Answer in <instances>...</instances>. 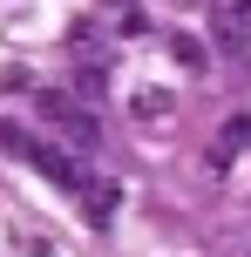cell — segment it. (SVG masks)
I'll return each mask as SVG.
<instances>
[{
  "label": "cell",
  "mask_w": 251,
  "mask_h": 257,
  "mask_svg": "<svg viewBox=\"0 0 251 257\" xmlns=\"http://www.w3.org/2000/svg\"><path fill=\"white\" fill-rule=\"evenodd\" d=\"M34 108H41V122L68 128V142H75V149H89V142L102 136V128H95V115H89V108H81L68 88H41V95H34Z\"/></svg>",
  "instance_id": "1"
},
{
  "label": "cell",
  "mask_w": 251,
  "mask_h": 257,
  "mask_svg": "<svg viewBox=\"0 0 251 257\" xmlns=\"http://www.w3.org/2000/svg\"><path fill=\"white\" fill-rule=\"evenodd\" d=\"M27 163H34V169H41V176H48V183H54V190H68V196H89V183H95V176H89V169H81V163H75V156H68V149H61V142H34V156H27Z\"/></svg>",
  "instance_id": "2"
},
{
  "label": "cell",
  "mask_w": 251,
  "mask_h": 257,
  "mask_svg": "<svg viewBox=\"0 0 251 257\" xmlns=\"http://www.w3.org/2000/svg\"><path fill=\"white\" fill-rule=\"evenodd\" d=\"M244 149H251V115H231V122L211 136V156H204V163H211V169H231Z\"/></svg>",
  "instance_id": "3"
},
{
  "label": "cell",
  "mask_w": 251,
  "mask_h": 257,
  "mask_svg": "<svg viewBox=\"0 0 251 257\" xmlns=\"http://www.w3.org/2000/svg\"><path fill=\"white\" fill-rule=\"evenodd\" d=\"M116 203H122V190H116V183H95V190L81 196V217H89L95 230H109V223H116Z\"/></svg>",
  "instance_id": "4"
},
{
  "label": "cell",
  "mask_w": 251,
  "mask_h": 257,
  "mask_svg": "<svg viewBox=\"0 0 251 257\" xmlns=\"http://www.w3.org/2000/svg\"><path fill=\"white\" fill-rule=\"evenodd\" d=\"M211 34H217V48H224V54H251V27H244V21L211 14Z\"/></svg>",
  "instance_id": "5"
},
{
  "label": "cell",
  "mask_w": 251,
  "mask_h": 257,
  "mask_svg": "<svg viewBox=\"0 0 251 257\" xmlns=\"http://www.w3.org/2000/svg\"><path fill=\"white\" fill-rule=\"evenodd\" d=\"M170 108H177V102H170L163 88H156V95H136V122H156V115H170Z\"/></svg>",
  "instance_id": "6"
},
{
  "label": "cell",
  "mask_w": 251,
  "mask_h": 257,
  "mask_svg": "<svg viewBox=\"0 0 251 257\" xmlns=\"http://www.w3.org/2000/svg\"><path fill=\"white\" fill-rule=\"evenodd\" d=\"M109 88V68L95 61V68H75V95H102Z\"/></svg>",
  "instance_id": "7"
},
{
  "label": "cell",
  "mask_w": 251,
  "mask_h": 257,
  "mask_svg": "<svg viewBox=\"0 0 251 257\" xmlns=\"http://www.w3.org/2000/svg\"><path fill=\"white\" fill-rule=\"evenodd\" d=\"M0 149H14V156H34V142L21 136V122H0Z\"/></svg>",
  "instance_id": "8"
},
{
  "label": "cell",
  "mask_w": 251,
  "mask_h": 257,
  "mask_svg": "<svg viewBox=\"0 0 251 257\" xmlns=\"http://www.w3.org/2000/svg\"><path fill=\"white\" fill-rule=\"evenodd\" d=\"M170 54H177V61H184V68H197V61H204V48H197V41H190V34H177V41H170Z\"/></svg>",
  "instance_id": "9"
}]
</instances>
